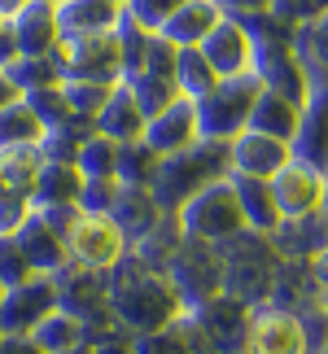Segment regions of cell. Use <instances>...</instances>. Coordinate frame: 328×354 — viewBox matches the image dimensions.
<instances>
[{"mask_svg":"<svg viewBox=\"0 0 328 354\" xmlns=\"http://www.w3.org/2000/svg\"><path fill=\"white\" fill-rule=\"evenodd\" d=\"M22 5H26V0H0V18L9 22V18H13V13H18Z\"/></svg>","mask_w":328,"mask_h":354,"instance_id":"f5cc1de1","label":"cell"},{"mask_svg":"<svg viewBox=\"0 0 328 354\" xmlns=\"http://www.w3.org/2000/svg\"><path fill=\"white\" fill-rule=\"evenodd\" d=\"M18 57V44H13V35H9V22H5V31H0V71Z\"/></svg>","mask_w":328,"mask_h":354,"instance_id":"f907efd6","label":"cell"},{"mask_svg":"<svg viewBox=\"0 0 328 354\" xmlns=\"http://www.w3.org/2000/svg\"><path fill=\"white\" fill-rule=\"evenodd\" d=\"M31 197L18 193V188H9V184H0V236H13L18 227L26 223V214H31Z\"/></svg>","mask_w":328,"mask_h":354,"instance_id":"60d3db41","label":"cell"},{"mask_svg":"<svg viewBox=\"0 0 328 354\" xmlns=\"http://www.w3.org/2000/svg\"><path fill=\"white\" fill-rule=\"evenodd\" d=\"M175 84H180V97L197 101V97H206V92L219 84V71L206 62V53H201L197 44L193 48H175Z\"/></svg>","mask_w":328,"mask_h":354,"instance_id":"4dcf8cb0","label":"cell"},{"mask_svg":"<svg viewBox=\"0 0 328 354\" xmlns=\"http://www.w3.org/2000/svg\"><path fill=\"white\" fill-rule=\"evenodd\" d=\"M241 354H245V350H241Z\"/></svg>","mask_w":328,"mask_h":354,"instance_id":"94428289","label":"cell"},{"mask_svg":"<svg viewBox=\"0 0 328 354\" xmlns=\"http://www.w3.org/2000/svg\"><path fill=\"white\" fill-rule=\"evenodd\" d=\"M307 97L298 110V131H293V158L328 175V71L307 66Z\"/></svg>","mask_w":328,"mask_h":354,"instance_id":"8992f818","label":"cell"},{"mask_svg":"<svg viewBox=\"0 0 328 354\" xmlns=\"http://www.w3.org/2000/svg\"><path fill=\"white\" fill-rule=\"evenodd\" d=\"M232 188H237V201H241V214H245V227H254V232H263L271 236L280 227V206H276V197H271V180H258V175H241V171H232L228 175Z\"/></svg>","mask_w":328,"mask_h":354,"instance_id":"7402d4cb","label":"cell"},{"mask_svg":"<svg viewBox=\"0 0 328 354\" xmlns=\"http://www.w3.org/2000/svg\"><path fill=\"white\" fill-rule=\"evenodd\" d=\"M31 276L35 271H31V263H26L18 236H0V289H13V284H22Z\"/></svg>","mask_w":328,"mask_h":354,"instance_id":"ab89813d","label":"cell"},{"mask_svg":"<svg viewBox=\"0 0 328 354\" xmlns=\"http://www.w3.org/2000/svg\"><path fill=\"white\" fill-rule=\"evenodd\" d=\"M18 245L26 254V263H31V271H39V276H53L57 267L71 263V245H66V232H57L39 210L26 214V223L18 227Z\"/></svg>","mask_w":328,"mask_h":354,"instance_id":"d6986e66","label":"cell"},{"mask_svg":"<svg viewBox=\"0 0 328 354\" xmlns=\"http://www.w3.org/2000/svg\"><path fill=\"white\" fill-rule=\"evenodd\" d=\"M109 5H118V9H122V5H127V0H109Z\"/></svg>","mask_w":328,"mask_h":354,"instance_id":"6f0895ef","label":"cell"},{"mask_svg":"<svg viewBox=\"0 0 328 354\" xmlns=\"http://www.w3.org/2000/svg\"><path fill=\"white\" fill-rule=\"evenodd\" d=\"M66 245H71L75 263L97 267V271H114L122 258H127V236L118 232V223L109 219V214H84L79 210Z\"/></svg>","mask_w":328,"mask_h":354,"instance_id":"8fae6325","label":"cell"},{"mask_svg":"<svg viewBox=\"0 0 328 354\" xmlns=\"http://www.w3.org/2000/svg\"><path fill=\"white\" fill-rule=\"evenodd\" d=\"M324 245H328V219L320 210L302 214V219H280V227L271 232V250L284 258H311Z\"/></svg>","mask_w":328,"mask_h":354,"instance_id":"484cf974","label":"cell"},{"mask_svg":"<svg viewBox=\"0 0 328 354\" xmlns=\"http://www.w3.org/2000/svg\"><path fill=\"white\" fill-rule=\"evenodd\" d=\"M26 110H31L44 127H57V122H66L75 110H71V101H66V92L62 84H53V88H35V92H26Z\"/></svg>","mask_w":328,"mask_h":354,"instance_id":"74e56055","label":"cell"},{"mask_svg":"<svg viewBox=\"0 0 328 354\" xmlns=\"http://www.w3.org/2000/svg\"><path fill=\"white\" fill-rule=\"evenodd\" d=\"M250 310H254V306L237 302V297L215 293L210 302L193 306L184 319L193 324V328L206 337L219 354H241V350H245V333H250Z\"/></svg>","mask_w":328,"mask_h":354,"instance_id":"30bf717a","label":"cell"},{"mask_svg":"<svg viewBox=\"0 0 328 354\" xmlns=\"http://www.w3.org/2000/svg\"><path fill=\"white\" fill-rule=\"evenodd\" d=\"M44 122H39L31 110H26V101H9L5 110H0V153H26V149H39L44 140Z\"/></svg>","mask_w":328,"mask_h":354,"instance_id":"f1b7e54d","label":"cell"},{"mask_svg":"<svg viewBox=\"0 0 328 354\" xmlns=\"http://www.w3.org/2000/svg\"><path fill=\"white\" fill-rule=\"evenodd\" d=\"M145 122H149V114L140 110L136 92L118 79L114 92H109V101L97 110V131L109 136L114 145H127V140H145Z\"/></svg>","mask_w":328,"mask_h":354,"instance_id":"ffe728a7","label":"cell"},{"mask_svg":"<svg viewBox=\"0 0 328 354\" xmlns=\"http://www.w3.org/2000/svg\"><path fill=\"white\" fill-rule=\"evenodd\" d=\"M97 354H136V346H131V337L127 333H114V337H101V342H88Z\"/></svg>","mask_w":328,"mask_h":354,"instance_id":"bcb514c9","label":"cell"},{"mask_svg":"<svg viewBox=\"0 0 328 354\" xmlns=\"http://www.w3.org/2000/svg\"><path fill=\"white\" fill-rule=\"evenodd\" d=\"M79 188H84V175H79L75 162H44L39 158L35 171V188H31V206H79Z\"/></svg>","mask_w":328,"mask_h":354,"instance_id":"d4e9b609","label":"cell"},{"mask_svg":"<svg viewBox=\"0 0 328 354\" xmlns=\"http://www.w3.org/2000/svg\"><path fill=\"white\" fill-rule=\"evenodd\" d=\"M188 236H184V223H180V210H162V219L149 227V232L131 245V258L149 271H167V263L175 258V250H180Z\"/></svg>","mask_w":328,"mask_h":354,"instance_id":"cb8c5ba5","label":"cell"},{"mask_svg":"<svg viewBox=\"0 0 328 354\" xmlns=\"http://www.w3.org/2000/svg\"><path fill=\"white\" fill-rule=\"evenodd\" d=\"M154 35H158V31L140 26V22L131 18V13H118V22H114V39H118V57H122V79H131V75L145 66Z\"/></svg>","mask_w":328,"mask_h":354,"instance_id":"d6a6232c","label":"cell"},{"mask_svg":"<svg viewBox=\"0 0 328 354\" xmlns=\"http://www.w3.org/2000/svg\"><path fill=\"white\" fill-rule=\"evenodd\" d=\"M57 354H97V350H92V346L84 342V346H71V350H57Z\"/></svg>","mask_w":328,"mask_h":354,"instance_id":"db71d44e","label":"cell"},{"mask_svg":"<svg viewBox=\"0 0 328 354\" xmlns=\"http://www.w3.org/2000/svg\"><path fill=\"white\" fill-rule=\"evenodd\" d=\"M293 44H298V53H302L307 66L328 71V13H320V18L307 22V26H298V31H293Z\"/></svg>","mask_w":328,"mask_h":354,"instance_id":"f35d334b","label":"cell"},{"mask_svg":"<svg viewBox=\"0 0 328 354\" xmlns=\"http://www.w3.org/2000/svg\"><path fill=\"white\" fill-rule=\"evenodd\" d=\"M136 354H193V346L184 342L180 324L175 328H162V333H145V337H131Z\"/></svg>","mask_w":328,"mask_h":354,"instance_id":"b9f144b4","label":"cell"},{"mask_svg":"<svg viewBox=\"0 0 328 354\" xmlns=\"http://www.w3.org/2000/svg\"><path fill=\"white\" fill-rule=\"evenodd\" d=\"M109 219L118 223V232L127 236V250H131V245L162 219V206H158V197L149 193V188L118 184V197H114V206H109Z\"/></svg>","mask_w":328,"mask_h":354,"instance_id":"603a6c76","label":"cell"},{"mask_svg":"<svg viewBox=\"0 0 328 354\" xmlns=\"http://www.w3.org/2000/svg\"><path fill=\"white\" fill-rule=\"evenodd\" d=\"M9 35L18 44V57H53L62 48V26H57V5L48 0H26L9 18Z\"/></svg>","mask_w":328,"mask_h":354,"instance_id":"9a60e30c","label":"cell"},{"mask_svg":"<svg viewBox=\"0 0 328 354\" xmlns=\"http://www.w3.org/2000/svg\"><path fill=\"white\" fill-rule=\"evenodd\" d=\"M88 136H97V118L92 114H71L66 122H57V127L44 131V140H39L35 153L44 162H75Z\"/></svg>","mask_w":328,"mask_h":354,"instance_id":"83f0119b","label":"cell"},{"mask_svg":"<svg viewBox=\"0 0 328 354\" xmlns=\"http://www.w3.org/2000/svg\"><path fill=\"white\" fill-rule=\"evenodd\" d=\"M118 13H122V9L109 5V0H66V5H57L62 39H71V35H92V31H114Z\"/></svg>","mask_w":328,"mask_h":354,"instance_id":"4316f807","label":"cell"},{"mask_svg":"<svg viewBox=\"0 0 328 354\" xmlns=\"http://www.w3.org/2000/svg\"><path fill=\"white\" fill-rule=\"evenodd\" d=\"M258 92H263L258 75L245 71V75L219 79L206 97H197L193 105H197V131H201V140H232L237 131H245V127H250Z\"/></svg>","mask_w":328,"mask_h":354,"instance_id":"3957f363","label":"cell"},{"mask_svg":"<svg viewBox=\"0 0 328 354\" xmlns=\"http://www.w3.org/2000/svg\"><path fill=\"white\" fill-rule=\"evenodd\" d=\"M39 346H44L48 354H57V350H71V346H84V319H75V315H66V310H53V315L39 324V328L31 333Z\"/></svg>","mask_w":328,"mask_h":354,"instance_id":"d590c367","label":"cell"},{"mask_svg":"<svg viewBox=\"0 0 328 354\" xmlns=\"http://www.w3.org/2000/svg\"><path fill=\"white\" fill-rule=\"evenodd\" d=\"M75 167L84 180H114V167H118V145L109 140V136H88L84 149H79V158H75Z\"/></svg>","mask_w":328,"mask_h":354,"instance_id":"e575fe53","label":"cell"},{"mask_svg":"<svg viewBox=\"0 0 328 354\" xmlns=\"http://www.w3.org/2000/svg\"><path fill=\"white\" fill-rule=\"evenodd\" d=\"M5 75H9V84L18 88V97H26V92H35V88L62 84V62H57V53H53V57H13L5 66Z\"/></svg>","mask_w":328,"mask_h":354,"instance_id":"836d02e7","label":"cell"},{"mask_svg":"<svg viewBox=\"0 0 328 354\" xmlns=\"http://www.w3.org/2000/svg\"><path fill=\"white\" fill-rule=\"evenodd\" d=\"M219 9L228 13V18H241V13H263L271 9V0H215Z\"/></svg>","mask_w":328,"mask_h":354,"instance_id":"7dc6e473","label":"cell"},{"mask_svg":"<svg viewBox=\"0 0 328 354\" xmlns=\"http://www.w3.org/2000/svg\"><path fill=\"white\" fill-rule=\"evenodd\" d=\"M197 140H201V131H197V105L188 101V97H175L167 110L149 114V122H145V145H154L162 158L180 153V149L197 145Z\"/></svg>","mask_w":328,"mask_h":354,"instance_id":"ac0fdd59","label":"cell"},{"mask_svg":"<svg viewBox=\"0 0 328 354\" xmlns=\"http://www.w3.org/2000/svg\"><path fill=\"white\" fill-rule=\"evenodd\" d=\"M0 354H48L35 337H0Z\"/></svg>","mask_w":328,"mask_h":354,"instance_id":"c3c4849f","label":"cell"},{"mask_svg":"<svg viewBox=\"0 0 328 354\" xmlns=\"http://www.w3.org/2000/svg\"><path fill=\"white\" fill-rule=\"evenodd\" d=\"M48 5H66V0H48Z\"/></svg>","mask_w":328,"mask_h":354,"instance_id":"680465c9","label":"cell"},{"mask_svg":"<svg viewBox=\"0 0 328 354\" xmlns=\"http://www.w3.org/2000/svg\"><path fill=\"white\" fill-rule=\"evenodd\" d=\"M271 13L289 26H307V22H316L320 13H328V0H271Z\"/></svg>","mask_w":328,"mask_h":354,"instance_id":"f6af8a7d","label":"cell"},{"mask_svg":"<svg viewBox=\"0 0 328 354\" xmlns=\"http://www.w3.org/2000/svg\"><path fill=\"white\" fill-rule=\"evenodd\" d=\"M0 31H5V18H0Z\"/></svg>","mask_w":328,"mask_h":354,"instance_id":"91938a15","label":"cell"},{"mask_svg":"<svg viewBox=\"0 0 328 354\" xmlns=\"http://www.w3.org/2000/svg\"><path fill=\"white\" fill-rule=\"evenodd\" d=\"M62 92H66V101H71L75 114H92V118H97V110L109 101L114 84H101V79H62Z\"/></svg>","mask_w":328,"mask_h":354,"instance_id":"8d00e7d4","label":"cell"},{"mask_svg":"<svg viewBox=\"0 0 328 354\" xmlns=\"http://www.w3.org/2000/svg\"><path fill=\"white\" fill-rule=\"evenodd\" d=\"M320 214H324V219H328V184H324V206H320Z\"/></svg>","mask_w":328,"mask_h":354,"instance_id":"9f6ffc18","label":"cell"},{"mask_svg":"<svg viewBox=\"0 0 328 354\" xmlns=\"http://www.w3.org/2000/svg\"><path fill=\"white\" fill-rule=\"evenodd\" d=\"M197 48L206 53V62L219 71V79H232V75L254 71V39L241 26V18H228V13H224V22H219Z\"/></svg>","mask_w":328,"mask_h":354,"instance_id":"e0dca14e","label":"cell"},{"mask_svg":"<svg viewBox=\"0 0 328 354\" xmlns=\"http://www.w3.org/2000/svg\"><path fill=\"white\" fill-rule=\"evenodd\" d=\"M122 84L136 92V101H140L145 114L167 110V105L180 97V84H175V44H167L162 35H154L145 66H140L131 79H122Z\"/></svg>","mask_w":328,"mask_h":354,"instance_id":"4fadbf2b","label":"cell"},{"mask_svg":"<svg viewBox=\"0 0 328 354\" xmlns=\"http://www.w3.org/2000/svg\"><path fill=\"white\" fill-rule=\"evenodd\" d=\"M219 22H224V9H219L215 0H184L158 35L167 39V44H175V48H193V44H201V39L215 31Z\"/></svg>","mask_w":328,"mask_h":354,"instance_id":"44dd1931","label":"cell"},{"mask_svg":"<svg viewBox=\"0 0 328 354\" xmlns=\"http://www.w3.org/2000/svg\"><path fill=\"white\" fill-rule=\"evenodd\" d=\"M105 306L127 337L175 328V324L188 315L180 293H175V284L167 280V271H149V267L136 263L131 254L109 271V302Z\"/></svg>","mask_w":328,"mask_h":354,"instance_id":"6da1fadb","label":"cell"},{"mask_svg":"<svg viewBox=\"0 0 328 354\" xmlns=\"http://www.w3.org/2000/svg\"><path fill=\"white\" fill-rule=\"evenodd\" d=\"M232 175V153L228 140H197L180 149V153H167L158 162V175L149 184V193L158 197L162 210H180L188 197H197L206 184L228 180Z\"/></svg>","mask_w":328,"mask_h":354,"instance_id":"7a4b0ae2","label":"cell"},{"mask_svg":"<svg viewBox=\"0 0 328 354\" xmlns=\"http://www.w3.org/2000/svg\"><path fill=\"white\" fill-rule=\"evenodd\" d=\"M245 354H307L302 315L289 306H276V302L254 306L250 333H245Z\"/></svg>","mask_w":328,"mask_h":354,"instance_id":"9c48e42d","label":"cell"},{"mask_svg":"<svg viewBox=\"0 0 328 354\" xmlns=\"http://www.w3.org/2000/svg\"><path fill=\"white\" fill-rule=\"evenodd\" d=\"M320 310L328 315V289H320Z\"/></svg>","mask_w":328,"mask_h":354,"instance_id":"11a10c76","label":"cell"},{"mask_svg":"<svg viewBox=\"0 0 328 354\" xmlns=\"http://www.w3.org/2000/svg\"><path fill=\"white\" fill-rule=\"evenodd\" d=\"M167 280L175 284L184 310L210 302L215 293H224V258H219V245L188 236L180 250H175V258L167 263Z\"/></svg>","mask_w":328,"mask_h":354,"instance_id":"5b68a950","label":"cell"},{"mask_svg":"<svg viewBox=\"0 0 328 354\" xmlns=\"http://www.w3.org/2000/svg\"><path fill=\"white\" fill-rule=\"evenodd\" d=\"M180 223H184V236L210 241V245H224L228 236H237L245 227V214H241L232 180H215L197 197H188L180 206Z\"/></svg>","mask_w":328,"mask_h":354,"instance_id":"277c9868","label":"cell"},{"mask_svg":"<svg viewBox=\"0 0 328 354\" xmlns=\"http://www.w3.org/2000/svg\"><path fill=\"white\" fill-rule=\"evenodd\" d=\"M53 289H57V310H66L75 319H92L109 302V271L84 267L71 258L66 267L53 271Z\"/></svg>","mask_w":328,"mask_h":354,"instance_id":"7c38bea8","label":"cell"},{"mask_svg":"<svg viewBox=\"0 0 328 354\" xmlns=\"http://www.w3.org/2000/svg\"><path fill=\"white\" fill-rule=\"evenodd\" d=\"M114 197H118V180H84V188H79V210L84 214H109Z\"/></svg>","mask_w":328,"mask_h":354,"instance_id":"ee69618b","label":"cell"},{"mask_svg":"<svg viewBox=\"0 0 328 354\" xmlns=\"http://www.w3.org/2000/svg\"><path fill=\"white\" fill-rule=\"evenodd\" d=\"M158 162H162V153H158L154 145L127 140V145H118L114 180L118 184H131V188H149V184H154V175H158Z\"/></svg>","mask_w":328,"mask_h":354,"instance_id":"1f68e13d","label":"cell"},{"mask_svg":"<svg viewBox=\"0 0 328 354\" xmlns=\"http://www.w3.org/2000/svg\"><path fill=\"white\" fill-rule=\"evenodd\" d=\"M307 267H311V280H316L320 289H328V245H324V250H316V254L307 258Z\"/></svg>","mask_w":328,"mask_h":354,"instance_id":"681fc988","label":"cell"},{"mask_svg":"<svg viewBox=\"0 0 328 354\" xmlns=\"http://www.w3.org/2000/svg\"><path fill=\"white\" fill-rule=\"evenodd\" d=\"M324 184H328V175L293 158L289 167H280L271 175V197H276L284 219H302V214H316L324 206Z\"/></svg>","mask_w":328,"mask_h":354,"instance_id":"5bb4252c","label":"cell"},{"mask_svg":"<svg viewBox=\"0 0 328 354\" xmlns=\"http://www.w3.org/2000/svg\"><path fill=\"white\" fill-rule=\"evenodd\" d=\"M228 153H232V171L271 180L280 167H289V162H293V145L289 140H276V136H263V131H254V127H245V131H237L228 140Z\"/></svg>","mask_w":328,"mask_h":354,"instance_id":"2e32d148","label":"cell"},{"mask_svg":"<svg viewBox=\"0 0 328 354\" xmlns=\"http://www.w3.org/2000/svg\"><path fill=\"white\" fill-rule=\"evenodd\" d=\"M180 5H184V0H127V5H122V13H131V18L140 22V26H149V31H162V26H167V18H171Z\"/></svg>","mask_w":328,"mask_h":354,"instance_id":"7bdbcfd3","label":"cell"},{"mask_svg":"<svg viewBox=\"0 0 328 354\" xmlns=\"http://www.w3.org/2000/svg\"><path fill=\"white\" fill-rule=\"evenodd\" d=\"M298 110H302L298 101H289V97H280V92H267V88H263V92H258V101H254L250 127L263 131V136H276V140H289V145H293Z\"/></svg>","mask_w":328,"mask_h":354,"instance_id":"f546056e","label":"cell"},{"mask_svg":"<svg viewBox=\"0 0 328 354\" xmlns=\"http://www.w3.org/2000/svg\"><path fill=\"white\" fill-rule=\"evenodd\" d=\"M57 62H62V79H101V84H118L122 79V57H118L114 31L62 39Z\"/></svg>","mask_w":328,"mask_h":354,"instance_id":"ba28073f","label":"cell"},{"mask_svg":"<svg viewBox=\"0 0 328 354\" xmlns=\"http://www.w3.org/2000/svg\"><path fill=\"white\" fill-rule=\"evenodd\" d=\"M53 310H57L53 276L35 271L31 280L13 284V289H0V337H31Z\"/></svg>","mask_w":328,"mask_h":354,"instance_id":"52a82bcc","label":"cell"},{"mask_svg":"<svg viewBox=\"0 0 328 354\" xmlns=\"http://www.w3.org/2000/svg\"><path fill=\"white\" fill-rule=\"evenodd\" d=\"M9 101H18V88H13V84H9V75L0 71V110H5Z\"/></svg>","mask_w":328,"mask_h":354,"instance_id":"816d5d0a","label":"cell"}]
</instances>
